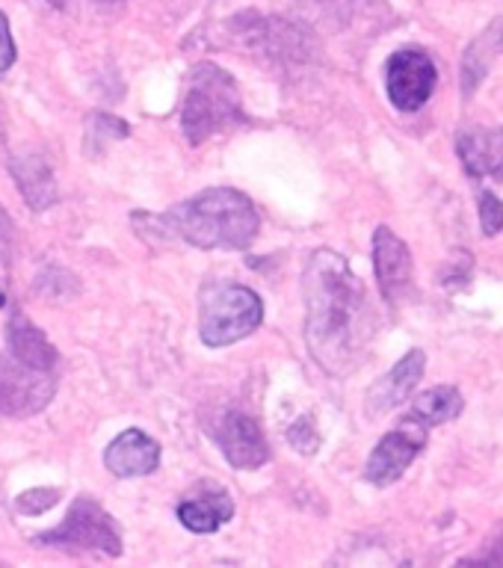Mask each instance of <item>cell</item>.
<instances>
[{
    "mask_svg": "<svg viewBox=\"0 0 503 568\" xmlns=\"http://www.w3.org/2000/svg\"><path fill=\"white\" fill-rule=\"evenodd\" d=\"M16 57H18V48H16V39H12V30H9V18L7 12L0 9V78L16 65Z\"/></svg>",
    "mask_w": 503,
    "mask_h": 568,
    "instance_id": "cell-22",
    "label": "cell"
},
{
    "mask_svg": "<svg viewBox=\"0 0 503 568\" xmlns=\"http://www.w3.org/2000/svg\"><path fill=\"white\" fill-rule=\"evenodd\" d=\"M426 367L424 349H412L382 376L371 390H368V412L371 415H385L391 408H398L400 403H406V397L415 390Z\"/></svg>",
    "mask_w": 503,
    "mask_h": 568,
    "instance_id": "cell-13",
    "label": "cell"
},
{
    "mask_svg": "<svg viewBox=\"0 0 503 568\" xmlns=\"http://www.w3.org/2000/svg\"><path fill=\"white\" fill-rule=\"evenodd\" d=\"M158 225L195 248H249L261 231V216L249 195L213 186L169 207Z\"/></svg>",
    "mask_w": 503,
    "mask_h": 568,
    "instance_id": "cell-2",
    "label": "cell"
},
{
    "mask_svg": "<svg viewBox=\"0 0 503 568\" xmlns=\"http://www.w3.org/2000/svg\"><path fill=\"white\" fill-rule=\"evenodd\" d=\"M57 497H60V491L57 488H39V491H24V495L16 497V506L18 513L24 515H39L44 513V509H51L53 504H57Z\"/></svg>",
    "mask_w": 503,
    "mask_h": 568,
    "instance_id": "cell-20",
    "label": "cell"
},
{
    "mask_svg": "<svg viewBox=\"0 0 503 568\" xmlns=\"http://www.w3.org/2000/svg\"><path fill=\"white\" fill-rule=\"evenodd\" d=\"M57 394V371H39L12 355H0V415L30 417Z\"/></svg>",
    "mask_w": 503,
    "mask_h": 568,
    "instance_id": "cell-7",
    "label": "cell"
},
{
    "mask_svg": "<svg viewBox=\"0 0 503 568\" xmlns=\"http://www.w3.org/2000/svg\"><path fill=\"white\" fill-rule=\"evenodd\" d=\"M456 151L471 175L503 178V128L462 133Z\"/></svg>",
    "mask_w": 503,
    "mask_h": 568,
    "instance_id": "cell-14",
    "label": "cell"
},
{
    "mask_svg": "<svg viewBox=\"0 0 503 568\" xmlns=\"http://www.w3.org/2000/svg\"><path fill=\"white\" fill-rule=\"evenodd\" d=\"M104 465L113 477H145L160 465V444L142 429H124L107 444Z\"/></svg>",
    "mask_w": 503,
    "mask_h": 568,
    "instance_id": "cell-11",
    "label": "cell"
},
{
    "mask_svg": "<svg viewBox=\"0 0 503 568\" xmlns=\"http://www.w3.org/2000/svg\"><path fill=\"white\" fill-rule=\"evenodd\" d=\"M305 293V337L311 355L326 373L344 376L362 362L371 341V302L362 278L332 248L309 257L302 273Z\"/></svg>",
    "mask_w": 503,
    "mask_h": 568,
    "instance_id": "cell-1",
    "label": "cell"
},
{
    "mask_svg": "<svg viewBox=\"0 0 503 568\" xmlns=\"http://www.w3.org/2000/svg\"><path fill=\"white\" fill-rule=\"evenodd\" d=\"M439 71L421 48H400L385 62V92L400 113H415L433 98Z\"/></svg>",
    "mask_w": 503,
    "mask_h": 568,
    "instance_id": "cell-6",
    "label": "cell"
},
{
    "mask_svg": "<svg viewBox=\"0 0 503 568\" xmlns=\"http://www.w3.org/2000/svg\"><path fill=\"white\" fill-rule=\"evenodd\" d=\"M503 53V18H495L489 30L480 39L471 42V48L465 51V60H462V89H465V95H471L474 89L483 83L486 78L489 65L495 57Z\"/></svg>",
    "mask_w": 503,
    "mask_h": 568,
    "instance_id": "cell-17",
    "label": "cell"
},
{
    "mask_svg": "<svg viewBox=\"0 0 503 568\" xmlns=\"http://www.w3.org/2000/svg\"><path fill=\"white\" fill-rule=\"evenodd\" d=\"M213 438L220 444L222 456L238 470H255L270 459V447L261 433V426L243 412H225L217 420Z\"/></svg>",
    "mask_w": 503,
    "mask_h": 568,
    "instance_id": "cell-10",
    "label": "cell"
},
{
    "mask_svg": "<svg viewBox=\"0 0 503 568\" xmlns=\"http://www.w3.org/2000/svg\"><path fill=\"white\" fill-rule=\"evenodd\" d=\"M288 438H291V444L296 447L300 453H318V444H320V435L318 429H314V420L311 417H300L296 424L288 429Z\"/></svg>",
    "mask_w": 503,
    "mask_h": 568,
    "instance_id": "cell-21",
    "label": "cell"
},
{
    "mask_svg": "<svg viewBox=\"0 0 503 568\" xmlns=\"http://www.w3.org/2000/svg\"><path fill=\"white\" fill-rule=\"evenodd\" d=\"M9 169H12V178L18 181V186H21L24 202L30 204L36 213L48 211V207L60 199L51 166H48L42 158H36V154L16 158Z\"/></svg>",
    "mask_w": 503,
    "mask_h": 568,
    "instance_id": "cell-16",
    "label": "cell"
},
{
    "mask_svg": "<svg viewBox=\"0 0 503 568\" xmlns=\"http://www.w3.org/2000/svg\"><path fill=\"white\" fill-rule=\"evenodd\" d=\"M462 408H465V399H462L460 390L453 388V385H439V388L424 390V394L412 403L406 420L430 429V426L447 424L453 417H460Z\"/></svg>",
    "mask_w": 503,
    "mask_h": 568,
    "instance_id": "cell-18",
    "label": "cell"
},
{
    "mask_svg": "<svg viewBox=\"0 0 503 568\" xmlns=\"http://www.w3.org/2000/svg\"><path fill=\"white\" fill-rule=\"evenodd\" d=\"M7 353L21 364L39 371H60V353L48 341L42 328L27 317L24 311H12L7 320Z\"/></svg>",
    "mask_w": 503,
    "mask_h": 568,
    "instance_id": "cell-12",
    "label": "cell"
},
{
    "mask_svg": "<svg viewBox=\"0 0 503 568\" xmlns=\"http://www.w3.org/2000/svg\"><path fill=\"white\" fill-rule=\"evenodd\" d=\"M33 545L71 550V554H92L95 550L104 557H119L122 554V532L104 506L89 495H80L71 504L66 521L53 530L33 536Z\"/></svg>",
    "mask_w": 503,
    "mask_h": 568,
    "instance_id": "cell-5",
    "label": "cell"
},
{
    "mask_svg": "<svg viewBox=\"0 0 503 568\" xmlns=\"http://www.w3.org/2000/svg\"><path fill=\"white\" fill-rule=\"evenodd\" d=\"M234 515V500L225 488H208L202 495L187 497L178 504V521L193 532H217L222 524L231 521Z\"/></svg>",
    "mask_w": 503,
    "mask_h": 568,
    "instance_id": "cell-15",
    "label": "cell"
},
{
    "mask_svg": "<svg viewBox=\"0 0 503 568\" xmlns=\"http://www.w3.org/2000/svg\"><path fill=\"white\" fill-rule=\"evenodd\" d=\"M426 444V426H418L412 420H403L400 429L389 433L376 447H373L364 477L373 486H391L398 483L412 462L418 459V453L424 450Z\"/></svg>",
    "mask_w": 503,
    "mask_h": 568,
    "instance_id": "cell-8",
    "label": "cell"
},
{
    "mask_svg": "<svg viewBox=\"0 0 503 568\" xmlns=\"http://www.w3.org/2000/svg\"><path fill=\"white\" fill-rule=\"evenodd\" d=\"M264 323V302L243 284H204L199 293V335L208 346H231Z\"/></svg>",
    "mask_w": 503,
    "mask_h": 568,
    "instance_id": "cell-4",
    "label": "cell"
},
{
    "mask_svg": "<svg viewBox=\"0 0 503 568\" xmlns=\"http://www.w3.org/2000/svg\"><path fill=\"white\" fill-rule=\"evenodd\" d=\"M480 229L486 237H495L503 231V202L492 190L480 193Z\"/></svg>",
    "mask_w": 503,
    "mask_h": 568,
    "instance_id": "cell-19",
    "label": "cell"
},
{
    "mask_svg": "<svg viewBox=\"0 0 503 568\" xmlns=\"http://www.w3.org/2000/svg\"><path fill=\"white\" fill-rule=\"evenodd\" d=\"M0 308H3V287H0Z\"/></svg>",
    "mask_w": 503,
    "mask_h": 568,
    "instance_id": "cell-23",
    "label": "cell"
},
{
    "mask_svg": "<svg viewBox=\"0 0 503 568\" xmlns=\"http://www.w3.org/2000/svg\"><path fill=\"white\" fill-rule=\"evenodd\" d=\"M373 270H376L382 296L391 305H398L412 291V282H415L412 252L389 225H380L373 234Z\"/></svg>",
    "mask_w": 503,
    "mask_h": 568,
    "instance_id": "cell-9",
    "label": "cell"
},
{
    "mask_svg": "<svg viewBox=\"0 0 503 568\" xmlns=\"http://www.w3.org/2000/svg\"><path fill=\"white\" fill-rule=\"evenodd\" d=\"M238 122H243L238 80L213 62H199L190 74V87L181 106V131L187 142L202 145L213 133H222Z\"/></svg>",
    "mask_w": 503,
    "mask_h": 568,
    "instance_id": "cell-3",
    "label": "cell"
}]
</instances>
